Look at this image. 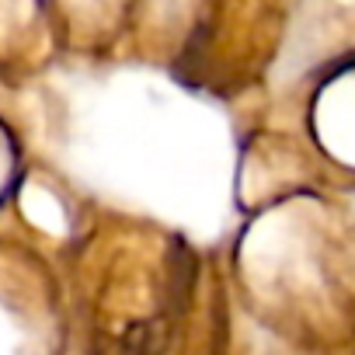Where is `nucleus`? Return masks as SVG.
I'll list each match as a JSON object with an SVG mask.
<instances>
[]
</instances>
